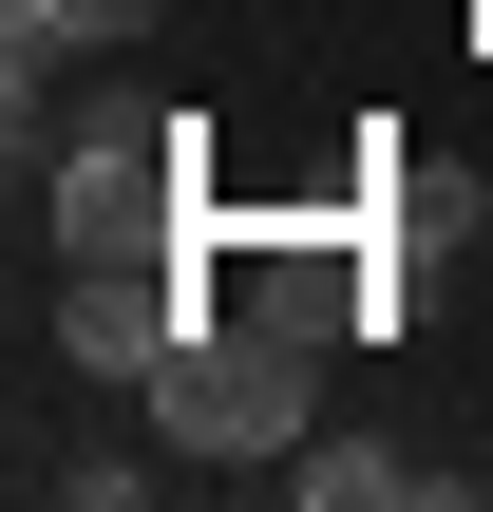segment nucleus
Here are the masks:
<instances>
[{
  "label": "nucleus",
  "mask_w": 493,
  "mask_h": 512,
  "mask_svg": "<svg viewBox=\"0 0 493 512\" xmlns=\"http://www.w3.org/2000/svg\"><path fill=\"white\" fill-rule=\"evenodd\" d=\"M19 190L57 228V266H209V133L171 95H76Z\"/></svg>",
  "instance_id": "1"
},
{
  "label": "nucleus",
  "mask_w": 493,
  "mask_h": 512,
  "mask_svg": "<svg viewBox=\"0 0 493 512\" xmlns=\"http://www.w3.org/2000/svg\"><path fill=\"white\" fill-rule=\"evenodd\" d=\"M323 342H342V323H304V304H190V342L133 380V418H152L190 475H285V456L323 437Z\"/></svg>",
  "instance_id": "2"
},
{
  "label": "nucleus",
  "mask_w": 493,
  "mask_h": 512,
  "mask_svg": "<svg viewBox=\"0 0 493 512\" xmlns=\"http://www.w3.org/2000/svg\"><path fill=\"white\" fill-rule=\"evenodd\" d=\"M190 304H209V266H57V361L133 399V380L190 342Z\"/></svg>",
  "instance_id": "3"
},
{
  "label": "nucleus",
  "mask_w": 493,
  "mask_h": 512,
  "mask_svg": "<svg viewBox=\"0 0 493 512\" xmlns=\"http://www.w3.org/2000/svg\"><path fill=\"white\" fill-rule=\"evenodd\" d=\"M266 494H304V512H475V475L456 456H399V437H304Z\"/></svg>",
  "instance_id": "4"
},
{
  "label": "nucleus",
  "mask_w": 493,
  "mask_h": 512,
  "mask_svg": "<svg viewBox=\"0 0 493 512\" xmlns=\"http://www.w3.org/2000/svg\"><path fill=\"white\" fill-rule=\"evenodd\" d=\"M152 456H171V437H152ZM152 456H114V437H76V456H19V494H57V512H152V494H171Z\"/></svg>",
  "instance_id": "5"
}]
</instances>
